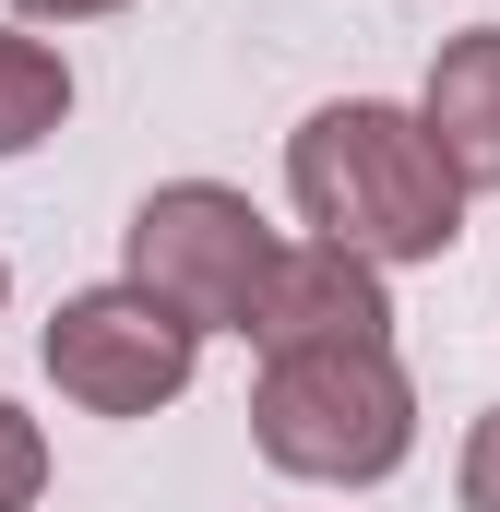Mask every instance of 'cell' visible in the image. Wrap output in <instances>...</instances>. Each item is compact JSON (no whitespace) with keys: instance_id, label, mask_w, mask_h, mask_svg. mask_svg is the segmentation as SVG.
Wrapping results in <instances>:
<instances>
[{"instance_id":"1","label":"cell","mask_w":500,"mask_h":512,"mask_svg":"<svg viewBox=\"0 0 500 512\" xmlns=\"http://www.w3.org/2000/svg\"><path fill=\"white\" fill-rule=\"evenodd\" d=\"M286 191L298 215L358 262H441L465 239V179L441 167V143L417 131V108L346 96L286 143Z\"/></svg>"},{"instance_id":"2","label":"cell","mask_w":500,"mask_h":512,"mask_svg":"<svg viewBox=\"0 0 500 512\" xmlns=\"http://www.w3.org/2000/svg\"><path fill=\"white\" fill-rule=\"evenodd\" d=\"M250 441L262 465L286 477H322V489H370L405 465L417 441V382L393 370V346H322V358H262L250 393Z\"/></svg>"},{"instance_id":"3","label":"cell","mask_w":500,"mask_h":512,"mask_svg":"<svg viewBox=\"0 0 500 512\" xmlns=\"http://www.w3.org/2000/svg\"><path fill=\"white\" fill-rule=\"evenodd\" d=\"M274 251L286 239L250 215V191H215V179H167L131 215V286L191 334H250V298H262Z\"/></svg>"},{"instance_id":"4","label":"cell","mask_w":500,"mask_h":512,"mask_svg":"<svg viewBox=\"0 0 500 512\" xmlns=\"http://www.w3.org/2000/svg\"><path fill=\"white\" fill-rule=\"evenodd\" d=\"M191 358H203V334L167 322L143 286H84L48 322V382L84 417H155L167 393H191Z\"/></svg>"},{"instance_id":"5","label":"cell","mask_w":500,"mask_h":512,"mask_svg":"<svg viewBox=\"0 0 500 512\" xmlns=\"http://www.w3.org/2000/svg\"><path fill=\"white\" fill-rule=\"evenodd\" d=\"M250 346L262 358H322V346H393V298H381V262L334 251H274L262 298H250Z\"/></svg>"},{"instance_id":"6","label":"cell","mask_w":500,"mask_h":512,"mask_svg":"<svg viewBox=\"0 0 500 512\" xmlns=\"http://www.w3.org/2000/svg\"><path fill=\"white\" fill-rule=\"evenodd\" d=\"M417 131L441 143V167H453L465 191H500V24L453 36V48L429 60V108H417Z\"/></svg>"},{"instance_id":"7","label":"cell","mask_w":500,"mask_h":512,"mask_svg":"<svg viewBox=\"0 0 500 512\" xmlns=\"http://www.w3.org/2000/svg\"><path fill=\"white\" fill-rule=\"evenodd\" d=\"M60 120H72V72H60V48H36V36L0 24V155H36Z\"/></svg>"},{"instance_id":"8","label":"cell","mask_w":500,"mask_h":512,"mask_svg":"<svg viewBox=\"0 0 500 512\" xmlns=\"http://www.w3.org/2000/svg\"><path fill=\"white\" fill-rule=\"evenodd\" d=\"M36 489H48V441H36L24 405H0V512H24Z\"/></svg>"},{"instance_id":"9","label":"cell","mask_w":500,"mask_h":512,"mask_svg":"<svg viewBox=\"0 0 500 512\" xmlns=\"http://www.w3.org/2000/svg\"><path fill=\"white\" fill-rule=\"evenodd\" d=\"M465 512H500V405L465 429Z\"/></svg>"},{"instance_id":"10","label":"cell","mask_w":500,"mask_h":512,"mask_svg":"<svg viewBox=\"0 0 500 512\" xmlns=\"http://www.w3.org/2000/svg\"><path fill=\"white\" fill-rule=\"evenodd\" d=\"M24 24H96V12H120V0H12Z\"/></svg>"},{"instance_id":"11","label":"cell","mask_w":500,"mask_h":512,"mask_svg":"<svg viewBox=\"0 0 500 512\" xmlns=\"http://www.w3.org/2000/svg\"><path fill=\"white\" fill-rule=\"evenodd\" d=\"M0 286H12V274H0Z\"/></svg>"}]
</instances>
